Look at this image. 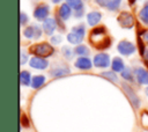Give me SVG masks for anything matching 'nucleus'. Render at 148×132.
I'll list each match as a JSON object with an SVG mask.
<instances>
[{"mask_svg":"<svg viewBox=\"0 0 148 132\" xmlns=\"http://www.w3.org/2000/svg\"><path fill=\"white\" fill-rule=\"evenodd\" d=\"M30 52L35 53L38 57H50L53 54V47L47 44V43H40V44H35L30 47Z\"/></svg>","mask_w":148,"mask_h":132,"instance_id":"7ed1b4c3","label":"nucleus"},{"mask_svg":"<svg viewBox=\"0 0 148 132\" xmlns=\"http://www.w3.org/2000/svg\"><path fill=\"white\" fill-rule=\"evenodd\" d=\"M117 49L120 52V54H123V56H130V54H133L135 52V45L128 41L119 42Z\"/></svg>","mask_w":148,"mask_h":132,"instance_id":"423d86ee","label":"nucleus"},{"mask_svg":"<svg viewBox=\"0 0 148 132\" xmlns=\"http://www.w3.org/2000/svg\"><path fill=\"white\" fill-rule=\"evenodd\" d=\"M90 39H92L91 44H94L97 49H106L111 44V39L106 36L104 27H97L92 29L90 34Z\"/></svg>","mask_w":148,"mask_h":132,"instance_id":"f257e3e1","label":"nucleus"},{"mask_svg":"<svg viewBox=\"0 0 148 132\" xmlns=\"http://www.w3.org/2000/svg\"><path fill=\"white\" fill-rule=\"evenodd\" d=\"M56 27H57V22L53 19L47 17L46 20L43 21V29L46 32V35H52L53 31L56 30Z\"/></svg>","mask_w":148,"mask_h":132,"instance_id":"f8f14e48","label":"nucleus"},{"mask_svg":"<svg viewBox=\"0 0 148 132\" xmlns=\"http://www.w3.org/2000/svg\"><path fill=\"white\" fill-rule=\"evenodd\" d=\"M29 65L34 68H37V69H45L47 66H49V61L42 57H32L29 61Z\"/></svg>","mask_w":148,"mask_h":132,"instance_id":"6e6552de","label":"nucleus"},{"mask_svg":"<svg viewBox=\"0 0 148 132\" xmlns=\"http://www.w3.org/2000/svg\"><path fill=\"white\" fill-rule=\"evenodd\" d=\"M121 87H123V90H124V93L126 94V96L128 97V100H130V102L132 103V105L135 108V109H138L139 107H140V100H139V97H138V95L135 94V91L127 85V83H121Z\"/></svg>","mask_w":148,"mask_h":132,"instance_id":"39448f33","label":"nucleus"},{"mask_svg":"<svg viewBox=\"0 0 148 132\" xmlns=\"http://www.w3.org/2000/svg\"><path fill=\"white\" fill-rule=\"evenodd\" d=\"M22 125L23 126H28L29 125V122H28V119H27L25 116H22Z\"/></svg>","mask_w":148,"mask_h":132,"instance_id":"7c9ffc66","label":"nucleus"},{"mask_svg":"<svg viewBox=\"0 0 148 132\" xmlns=\"http://www.w3.org/2000/svg\"><path fill=\"white\" fill-rule=\"evenodd\" d=\"M82 15H83V9H81V10H76V12H75V17L80 19Z\"/></svg>","mask_w":148,"mask_h":132,"instance_id":"2f4dec72","label":"nucleus"},{"mask_svg":"<svg viewBox=\"0 0 148 132\" xmlns=\"http://www.w3.org/2000/svg\"><path fill=\"white\" fill-rule=\"evenodd\" d=\"M102 19V14L99 12H91L87 15V20H88V23L90 25H96Z\"/></svg>","mask_w":148,"mask_h":132,"instance_id":"2eb2a0df","label":"nucleus"},{"mask_svg":"<svg viewBox=\"0 0 148 132\" xmlns=\"http://www.w3.org/2000/svg\"><path fill=\"white\" fill-rule=\"evenodd\" d=\"M67 5L74 9L75 12L76 10H81L83 9V3H82V0H67Z\"/></svg>","mask_w":148,"mask_h":132,"instance_id":"6ab92c4d","label":"nucleus"},{"mask_svg":"<svg viewBox=\"0 0 148 132\" xmlns=\"http://www.w3.org/2000/svg\"><path fill=\"white\" fill-rule=\"evenodd\" d=\"M101 75H102V76H104V78H106L108 80H110V81H112V82H117V80H118V76L116 75L114 71H106V72H102V73H101Z\"/></svg>","mask_w":148,"mask_h":132,"instance_id":"b1692460","label":"nucleus"},{"mask_svg":"<svg viewBox=\"0 0 148 132\" xmlns=\"http://www.w3.org/2000/svg\"><path fill=\"white\" fill-rule=\"evenodd\" d=\"M74 53L81 56V57H86L89 54V49L86 46V45H77L74 50Z\"/></svg>","mask_w":148,"mask_h":132,"instance_id":"5701e85b","label":"nucleus"},{"mask_svg":"<svg viewBox=\"0 0 148 132\" xmlns=\"http://www.w3.org/2000/svg\"><path fill=\"white\" fill-rule=\"evenodd\" d=\"M61 39H62V37H61L60 35H57V36H53V37L51 38V43H53V44H59V43L61 42Z\"/></svg>","mask_w":148,"mask_h":132,"instance_id":"cd10ccee","label":"nucleus"},{"mask_svg":"<svg viewBox=\"0 0 148 132\" xmlns=\"http://www.w3.org/2000/svg\"><path fill=\"white\" fill-rule=\"evenodd\" d=\"M68 73H69V69L66 68V67H57V68H53L51 71L52 76H61V75H65V74H68Z\"/></svg>","mask_w":148,"mask_h":132,"instance_id":"4be33fe9","label":"nucleus"},{"mask_svg":"<svg viewBox=\"0 0 148 132\" xmlns=\"http://www.w3.org/2000/svg\"><path fill=\"white\" fill-rule=\"evenodd\" d=\"M141 123H142V125L143 126H146V127H148V112H142V115H141Z\"/></svg>","mask_w":148,"mask_h":132,"instance_id":"bb28decb","label":"nucleus"},{"mask_svg":"<svg viewBox=\"0 0 148 132\" xmlns=\"http://www.w3.org/2000/svg\"><path fill=\"white\" fill-rule=\"evenodd\" d=\"M118 23L121 28H125V29H130L134 25V17L132 16L131 13H127V12H123L119 14L118 16Z\"/></svg>","mask_w":148,"mask_h":132,"instance_id":"20e7f679","label":"nucleus"},{"mask_svg":"<svg viewBox=\"0 0 148 132\" xmlns=\"http://www.w3.org/2000/svg\"><path fill=\"white\" fill-rule=\"evenodd\" d=\"M139 17H140V20L145 23V24H147L148 25V2L142 7V9L139 12Z\"/></svg>","mask_w":148,"mask_h":132,"instance_id":"aec40b11","label":"nucleus"},{"mask_svg":"<svg viewBox=\"0 0 148 132\" xmlns=\"http://www.w3.org/2000/svg\"><path fill=\"white\" fill-rule=\"evenodd\" d=\"M23 34L27 38H39L42 35V29L38 25H31L25 28Z\"/></svg>","mask_w":148,"mask_h":132,"instance_id":"9d476101","label":"nucleus"},{"mask_svg":"<svg viewBox=\"0 0 148 132\" xmlns=\"http://www.w3.org/2000/svg\"><path fill=\"white\" fill-rule=\"evenodd\" d=\"M135 74H136V80L141 85H148V72L140 67V68H136L135 69Z\"/></svg>","mask_w":148,"mask_h":132,"instance_id":"ddd939ff","label":"nucleus"},{"mask_svg":"<svg viewBox=\"0 0 148 132\" xmlns=\"http://www.w3.org/2000/svg\"><path fill=\"white\" fill-rule=\"evenodd\" d=\"M60 1H61V0H52L53 3H58V2H60Z\"/></svg>","mask_w":148,"mask_h":132,"instance_id":"f704fd0d","label":"nucleus"},{"mask_svg":"<svg viewBox=\"0 0 148 132\" xmlns=\"http://www.w3.org/2000/svg\"><path fill=\"white\" fill-rule=\"evenodd\" d=\"M143 56H145V59L148 61V49H147V50L143 52Z\"/></svg>","mask_w":148,"mask_h":132,"instance_id":"473e14b6","label":"nucleus"},{"mask_svg":"<svg viewBox=\"0 0 148 132\" xmlns=\"http://www.w3.org/2000/svg\"><path fill=\"white\" fill-rule=\"evenodd\" d=\"M86 28L83 24H79L76 27H73L71 32L67 35V41L72 44H80L83 41Z\"/></svg>","mask_w":148,"mask_h":132,"instance_id":"f03ea898","label":"nucleus"},{"mask_svg":"<svg viewBox=\"0 0 148 132\" xmlns=\"http://www.w3.org/2000/svg\"><path fill=\"white\" fill-rule=\"evenodd\" d=\"M125 69V65H124V60L116 57L112 60V71L114 72H123Z\"/></svg>","mask_w":148,"mask_h":132,"instance_id":"f3484780","label":"nucleus"},{"mask_svg":"<svg viewBox=\"0 0 148 132\" xmlns=\"http://www.w3.org/2000/svg\"><path fill=\"white\" fill-rule=\"evenodd\" d=\"M49 12H50V8L47 5H39L35 12H34V16L37 19V20H40V21H44L47 19V15H49Z\"/></svg>","mask_w":148,"mask_h":132,"instance_id":"1a4fd4ad","label":"nucleus"},{"mask_svg":"<svg viewBox=\"0 0 148 132\" xmlns=\"http://www.w3.org/2000/svg\"><path fill=\"white\" fill-rule=\"evenodd\" d=\"M27 61H28V56L22 51L21 52V65H24Z\"/></svg>","mask_w":148,"mask_h":132,"instance_id":"c756f323","label":"nucleus"},{"mask_svg":"<svg viewBox=\"0 0 148 132\" xmlns=\"http://www.w3.org/2000/svg\"><path fill=\"white\" fill-rule=\"evenodd\" d=\"M31 81H32V79H31L30 73L28 71H21V73H20V82H21V85L29 86V85H31Z\"/></svg>","mask_w":148,"mask_h":132,"instance_id":"a211bd4d","label":"nucleus"},{"mask_svg":"<svg viewBox=\"0 0 148 132\" xmlns=\"http://www.w3.org/2000/svg\"><path fill=\"white\" fill-rule=\"evenodd\" d=\"M20 17H21V24L23 25V24H25L27 22H28V16L24 14V13H21V15H20Z\"/></svg>","mask_w":148,"mask_h":132,"instance_id":"c85d7f7f","label":"nucleus"},{"mask_svg":"<svg viewBox=\"0 0 148 132\" xmlns=\"http://www.w3.org/2000/svg\"><path fill=\"white\" fill-rule=\"evenodd\" d=\"M71 7L67 5V3H64V5H61L60 6V8H59V16L62 19V20H68L69 19V16H71Z\"/></svg>","mask_w":148,"mask_h":132,"instance_id":"dca6fc26","label":"nucleus"},{"mask_svg":"<svg viewBox=\"0 0 148 132\" xmlns=\"http://www.w3.org/2000/svg\"><path fill=\"white\" fill-rule=\"evenodd\" d=\"M94 65L96 67H99V68H104V67H108L110 65V57L108 53H98L94 57Z\"/></svg>","mask_w":148,"mask_h":132,"instance_id":"0eeeda50","label":"nucleus"},{"mask_svg":"<svg viewBox=\"0 0 148 132\" xmlns=\"http://www.w3.org/2000/svg\"><path fill=\"white\" fill-rule=\"evenodd\" d=\"M143 39H145V41H146V42L148 43V31L143 34Z\"/></svg>","mask_w":148,"mask_h":132,"instance_id":"72a5a7b5","label":"nucleus"},{"mask_svg":"<svg viewBox=\"0 0 148 132\" xmlns=\"http://www.w3.org/2000/svg\"><path fill=\"white\" fill-rule=\"evenodd\" d=\"M75 67H77L80 69H89V68H91V60L87 57H80L75 61Z\"/></svg>","mask_w":148,"mask_h":132,"instance_id":"4468645a","label":"nucleus"},{"mask_svg":"<svg viewBox=\"0 0 148 132\" xmlns=\"http://www.w3.org/2000/svg\"><path fill=\"white\" fill-rule=\"evenodd\" d=\"M61 51H62V54L66 57V58H71L72 56H73V50H71L68 46H64L62 49H61Z\"/></svg>","mask_w":148,"mask_h":132,"instance_id":"a878e982","label":"nucleus"},{"mask_svg":"<svg viewBox=\"0 0 148 132\" xmlns=\"http://www.w3.org/2000/svg\"><path fill=\"white\" fill-rule=\"evenodd\" d=\"M44 82H45V78H44L43 75H36V76L32 78L31 86H32V88L37 89V88H39Z\"/></svg>","mask_w":148,"mask_h":132,"instance_id":"412c9836","label":"nucleus"},{"mask_svg":"<svg viewBox=\"0 0 148 132\" xmlns=\"http://www.w3.org/2000/svg\"><path fill=\"white\" fill-rule=\"evenodd\" d=\"M96 2L99 6L108 8L109 10H116V9H118L121 0H96Z\"/></svg>","mask_w":148,"mask_h":132,"instance_id":"9b49d317","label":"nucleus"},{"mask_svg":"<svg viewBox=\"0 0 148 132\" xmlns=\"http://www.w3.org/2000/svg\"><path fill=\"white\" fill-rule=\"evenodd\" d=\"M145 91H146V95L148 96V86H147V88H146V90H145Z\"/></svg>","mask_w":148,"mask_h":132,"instance_id":"c9c22d12","label":"nucleus"},{"mask_svg":"<svg viewBox=\"0 0 148 132\" xmlns=\"http://www.w3.org/2000/svg\"><path fill=\"white\" fill-rule=\"evenodd\" d=\"M121 76L125 79V80H128V81H132L133 80V75H132V72L130 68H125L123 72H121Z\"/></svg>","mask_w":148,"mask_h":132,"instance_id":"393cba45","label":"nucleus"}]
</instances>
